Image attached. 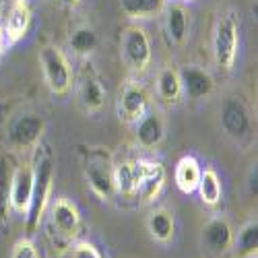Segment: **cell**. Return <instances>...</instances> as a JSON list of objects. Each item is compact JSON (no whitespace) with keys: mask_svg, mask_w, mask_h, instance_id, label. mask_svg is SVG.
<instances>
[{"mask_svg":"<svg viewBox=\"0 0 258 258\" xmlns=\"http://www.w3.org/2000/svg\"><path fill=\"white\" fill-rule=\"evenodd\" d=\"M167 0H120L122 13L133 21H147L163 13Z\"/></svg>","mask_w":258,"mask_h":258,"instance_id":"7402d4cb","label":"cell"},{"mask_svg":"<svg viewBox=\"0 0 258 258\" xmlns=\"http://www.w3.org/2000/svg\"><path fill=\"white\" fill-rule=\"evenodd\" d=\"M79 99L87 114H97L105 103V89L97 77L87 75L79 85Z\"/></svg>","mask_w":258,"mask_h":258,"instance_id":"d6986e66","label":"cell"},{"mask_svg":"<svg viewBox=\"0 0 258 258\" xmlns=\"http://www.w3.org/2000/svg\"><path fill=\"white\" fill-rule=\"evenodd\" d=\"M135 137L139 147L143 149H155L161 145L163 137H165V120L159 112L155 110H147L145 116H141L135 122Z\"/></svg>","mask_w":258,"mask_h":258,"instance_id":"5bb4252c","label":"cell"},{"mask_svg":"<svg viewBox=\"0 0 258 258\" xmlns=\"http://www.w3.org/2000/svg\"><path fill=\"white\" fill-rule=\"evenodd\" d=\"M37 60L52 95H67L73 87V67L67 54L56 46H44L37 54Z\"/></svg>","mask_w":258,"mask_h":258,"instance_id":"5b68a950","label":"cell"},{"mask_svg":"<svg viewBox=\"0 0 258 258\" xmlns=\"http://www.w3.org/2000/svg\"><path fill=\"white\" fill-rule=\"evenodd\" d=\"M73 258H101V254L93 244L79 242L73 246Z\"/></svg>","mask_w":258,"mask_h":258,"instance_id":"83f0119b","label":"cell"},{"mask_svg":"<svg viewBox=\"0 0 258 258\" xmlns=\"http://www.w3.org/2000/svg\"><path fill=\"white\" fill-rule=\"evenodd\" d=\"M120 56L124 67L133 75H145L151 67L153 50L151 39L141 25H128L120 37Z\"/></svg>","mask_w":258,"mask_h":258,"instance_id":"3957f363","label":"cell"},{"mask_svg":"<svg viewBox=\"0 0 258 258\" xmlns=\"http://www.w3.org/2000/svg\"><path fill=\"white\" fill-rule=\"evenodd\" d=\"M64 3H67V5H79L81 0H64Z\"/></svg>","mask_w":258,"mask_h":258,"instance_id":"f546056e","label":"cell"},{"mask_svg":"<svg viewBox=\"0 0 258 258\" xmlns=\"http://www.w3.org/2000/svg\"><path fill=\"white\" fill-rule=\"evenodd\" d=\"M178 73H180V81H182V93L188 99L199 101L213 93L215 81L209 71L197 67V64H186Z\"/></svg>","mask_w":258,"mask_h":258,"instance_id":"7c38bea8","label":"cell"},{"mask_svg":"<svg viewBox=\"0 0 258 258\" xmlns=\"http://www.w3.org/2000/svg\"><path fill=\"white\" fill-rule=\"evenodd\" d=\"M83 174L87 180L93 195L99 197L101 201H110L114 192V161L101 149H93L87 153L83 163Z\"/></svg>","mask_w":258,"mask_h":258,"instance_id":"8992f818","label":"cell"},{"mask_svg":"<svg viewBox=\"0 0 258 258\" xmlns=\"http://www.w3.org/2000/svg\"><path fill=\"white\" fill-rule=\"evenodd\" d=\"M52 223L62 235L75 238L81 229V213L77 205H73L69 199H56L52 203Z\"/></svg>","mask_w":258,"mask_h":258,"instance_id":"2e32d148","label":"cell"},{"mask_svg":"<svg viewBox=\"0 0 258 258\" xmlns=\"http://www.w3.org/2000/svg\"><path fill=\"white\" fill-rule=\"evenodd\" d=\"M97 44H99V39H97V33L93 27H87V25H83V27H77L71 35H69V48L73 50L75 56H91L95 50H97Z\"/></svg>","mask_w":258,"mask_h":258,"instance_id":"cb8c5ba5","label":"cell"},{"mask_svg":"<svg viewBox=\"0 0 258 258\" xmlns=\"http://www.w3.org/2000/svg\"><path fill=\"white\" fill-rule=\"evenodd\" d=\"M52 186H54V161L50 155H44L33 165V195H31L29 211L25 215L29 233H33L39 227L41 219H44V215L50 207Z\"/></svg>","mask_w":258,"mask_h":258,"instance_id":"6da1fadb","label":"cell"},{"mask_svg":"<svg viewBox=\"0 0 258 258\" xmlns=\"http://www.w3.org/2000/svg\"><path fill=\"white\" fill-rule=\"evenodd\" d=\"M203 246L207 252L221 256L233 246V229L225 217H211L203 227Z\"/></svg>","mask_w":258,"mask_h":258,"instance_id":"4fadbf2b","label":"cell"},{"mask_svg":"<svg viewBox=\"0 0 258 258\" xmlns=\"http://www.w3.org/2000/svg\"><path fill=\"white\" fill-rule=\"evenodd\" d=\"M147 231L155 242L169 244L171 240H174V233H176L174 213L167 211V209L151 211V215H149V219H147Z\"/></svg>","mask_w":258,"mask_h":258,"instance_id":"ac0fdd59","label":"cell"},{"mask_svg":"<svg viewBox=\"0 0 258 258\" xmlns=\"http://www.w3.org/2000/svg\"><path fill=\"white\" fill-rule=\"evenodd\" d=\"M33 195V165L31 163H21L13 171V182H11V211L17 215H27L29 203Z\"/></svg>","mask_w":258,"mask_h":258,"instance_id":"30bf717a","label":"cell"},{"mask_svg":"<svg viewBox=\"0 0 258 258\" xmlns=\"http://www.w3.org/2000/svg\"><path fill=\"white\" fill-rule=\"evenodd\" d=\"M5 44H7V39H5L3 27H0V56H3V52H5Z\"/></svg>","mask_w":258,"mask_h":258,"instance_id":"f1b7e54d","label":"cell"},{"mask_svg":"<svg viewBox=\"0 0 258 258\" xmlns=\"http://www.w3.org/2000/svg\"><path fill=\"white\" fill-rule=\"evenodd\" d=\"M201 174H203V167H201L199 159L195 155H184L178 161L176 171H174V180H176L178 190L184 192V195L197 192L199 182H201Z\"/></svg>","mask_w":258,"mask_h":258,"instance_id":"e0dca14e","label":"cell"},{"mask_svg":"<svg viewBox=\"0 0 258 258\" xmlns=\"http://www.w3.org/2000/svg\"><path fill=\"white\" fill-rule=\"evenodd\" d=\"M13 161L0 153V227L9 225L11 217V182H13Z\"/></svg>","mask_w":258,"mask_h":258,"instance_id":"44dd1931","label":"cell"},{"mask_svg":"<svg viewBox=\"0 0 258 258\" xmlns=\"http://www.w3.org/2000/svg\"><path fill=\"white\" fill-rule=\"evenodd\" d=\"M11 258H41V256H39L37 246L29 238H21V240L15 242Z\"/></svg>","mask_w":258,"mask_h":258,"instance_id":"4316f807","label":"cell"},{"mask_svg":"<svg viewBox=\"0 0 258 258\" xmlns=\"http://www.w3.org/2000/svg\"><path fill=\"white\" fill-rule=\"evenodd\" d=\"M240 50V23L233 13H225L217 19L213 29V60L215 64L229 73L235 67Z\"/></svg>","mask_w":258,"mask_h":258,"instance_id":"7a4b0ae2","label":"cell"},{"mask_svg":"<svg viewBox=\"0 0 258 258\" xmlns=\"http://www.w3.org/2000/svg\"><path fill=\"white\" fill-rule=\"evenodd\" d=\"M31 19H33V13L27 0H13L5 17V25H3L7 44H17V41H21L27 35L31 27Z\"/></svg>","mask_w":258,"mask_h":258,"instance_id":"8fae6325","label":"cell"},{"mask_svg":"<svg viewBox=\"0 0 258 258\" xmlns=\"http://www.w3.org/2000/svg\"><path fill=\"white\" fill-rule=\"evenodd\" d=\"M157 95L161 101L165 103H178L182 99V81H180V73L174 67H163L157 73Z\"/></svg>","mask_w":258,"mask_h":258,"instance_id":"ffe728a7","label":"cell"},{"mask_svg":"<svg viewBox=\"0 0 258 258\" xmlns=\"http://www.w3.org/2000/svg\"><path fill=\"white\" fill-rule=\"evenodd\" d=\"M46 133V120L41 114L27 112L17 116L7 131V141L17 151H27V149H35Z\"/></svg>","mask_w":258,"mask_h":258,"instance_id":"52a82bcc","label":"cell"},{"mask_svg":"<svg viewBox=\"0 0 258 258\" xmlns=\"http://www.w3.org/2000/svg\"><path fill=\"white\" fill-rule=\"evenodd\" d=\"M135 165V197L143 203H153L165 184V167L153 159H137Z\"/></svg>","mask_w":258,"mask_h":258,"instance_id":"ba28073f","label":"cell"},{"mask_svg":"<svg viewBox=\"0 0 258 258\" xmlns=\"http://www.w3.org/2000/svg\"><path fill=\"white\" fill-rule=\"evenodd\" d=\"M149 110V93L141 83L131 81L126 83L120 95H118V116L120 120L135 124L141 116H145V112Z\"/></svg>","mask_w":258,"mask_h":258,"instance_id":"9c48e42d","label":"cell"},{"mask_svg":"<svg viewBox=\"0 0 258 258\" xmlns=\"http://www.w3.org/2000/svg\"><path fill=\"white\" fill-rule=\"evenodd\" d=\"M197 192H199V197H201L203 205H207V207H217V205L221 203L223 186H221V178H219V174H217V171H215L213 167L203 169Z\"/></svg>","mask_w":258,"mask_h":258,"instance_id":"603a6c76","label":"cell"},{"mask_svg":"<svg viewBox=\"0 0 258 258\" xmlns=\"http://www.w3.org/2000/svg\"><path fill=\"white\" fill-rule=\"evenodd\" d=\"M233 246H235V256L238 258H256L258 250V225L256 221L246 223L238 235H233Z\"/></svg>","mask_w":258,"mask_h":258,"instance_id":"d4e9b609","label":"cell"},{"mask_svg":"<svg viewBox=\"0 0 258 258\" xmlns=\"http://www.w3.org/2000/svg\"><path fill=\"white\" fill-rule=\"evenodd\" d=\"M219 124L223 128L225 137H229L235 143H250L252 141V114L246 101L238 95H227L219 105Z\"/></svg>","mask_w":258,"mask_h":258,"instance_id":"277c9868","label":"cell"},{"mask_svg":"<svg viewBox=\"0 0 258 258\" xmlns=\"http://www.w3.org/2000/svg\"><path fill=\"white\" fill-rule=\"evenodd\" d=\"M114 192L124 199L135 197V165H133V161L114 163Z\"/></svg>","mask_w":258,"mask_h":258,"instance_id":"484cf974","label":"cell"},{"mask_svg":"<svg viewBox=\"0 0 258 258\" xmlns=\"http://www.w3.org/2000/svg\"><path fill=\"white\" fill-rule=\"evenodd\" d=\"M165 31L171 44L182 46L188 39V29H190V13L182 3H171L165 5Z\"/></svg>","mask_w":258,"mask_h":258,"instance_id":"9a60e30c","label":"cell"}]
</instances>
